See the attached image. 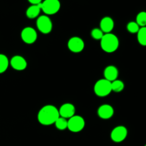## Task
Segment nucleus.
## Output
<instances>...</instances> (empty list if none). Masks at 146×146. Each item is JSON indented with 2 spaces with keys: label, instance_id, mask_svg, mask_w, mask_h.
<instances>
[{
  "label": "nucleus",
  "instance_id": "1",
  "mask_svg": "<svg viewBox=\"0 0 146 146\" xmlns=\"http://www.w3.org/2000/svg\"><path fill=\"white\" fill-rule=\"evenodd\" d=\"M59 113L56 107L52 105H46L42 107L38 113V121L41 125H50L54 124L59 118Z\"/></svg>",
  "mask_w": 146,
  "mask_h": 146
},
{
  "label": "nucleus",
  "instance_id": "2",
  "mask_svg": "<svg viewBox=\"0 0 146 146\" xmlns=\"http://www.w3.org/2000/svg\"><path fill=\"white\" fill-rule=\"evenodd\" d=\"M119 46V40L113 34H104L101 39V47L105 52L113 53L116 51Z\"/></svg>",
  "mask_w": 146,
  "mask_h": 146
},
{
  "label": "nucleus",
  "instance_id": "3",
  "mask_svg": "<svg viewBox=\"0 0 146 146\" xmlns=\"http://www.w3.org/2000/svg\"><path fill=\"white\" fill-rule=\"evenodd\" d=\"M111 91V82L105 78L98 80L94 85V93L99 97L107 96Z\"/></svg>",
  "mask_w": 146,
  "mask_h": 146
},
{
  "label": "nucleus",
  "instance_id": "4",
  "mask_svg": "<svg viewBox=\"0 0 146 146\" xmlns=\"http://www.w3.org/2000/svg\"><path fill=\"white\" fill-rule=\"evenodd\" d=\"M40 7L46 15H53L59 11L61 3L59 0H44L40 4Z\"/></svg>",
  "mask_w": 146,
  "mask_h": 146
},
{
  "label": "nucleus",
  "instance_id": "5",
  "mask_svg": "<svg viewBox=\"0 0 146 146\" xmlns=\"http://www.w3.org/2000/svg\"><path fill=\"white\" fill-rule=\"evenodd\" d=\"M85 127V121L80 115H74L68 120L67 128L71 132L78 133L82 131Z\"/></svg>",
  "mask_w": 146,
  "mask_h": 146
},
{
  "label": "nucleus",
  "instance_id": "6",
  "mask_svg": "<svg viewBox=\"0 0 146 146\" xmlns=\"http://www.w3.org/2000/svg\"><path fill=\"white\" fill-rule=\"evenodd\" d=\"M36 27L42 34H49L53 28L52 21L46 15L40 16L36 20Z\"/></svg>",
  "mask_w": 146,
  "mask_h": 146
},
{
  "label": "nucleus",
  "instance_id": "7",
  "mask_svg": "<svg viewBox=\"0 0 146 146\" xmlns=\"http://www.w3.org/2000/svg\"><path fill=\"white\" fill-rule=\"evenodd\" d=\"M128 135V130L125 126L119 125L112 130L111 133V138L113 142L121 143L126 138Z\"/></svg>",
  "mask_w": 146,
  "mask_h": 146
},
{
  "label": "nucleus",
  "instance_id": "8",
  "mask_svg": "<svg viewBox=\"0 0 146 146\" xmlns=\"http://www.w3.org/2000/svg\"><path fill=\"white\" fill-rule=\"evenodd\" d=\"M21 39L26 44H34L37 39V33L32 27H25L21 32Z\"/></svg>",
  "mask_w": 146,
  "mask_h": 146
},
{
  "label": "nucleus",
  "instance_id": "9",
  "mask_svg": "<svg viewBox=\"0 0 146 146\" xmlns=\"http://www.w3.org/2000/svg\"><path fill=\"white\" fill-rule=\"evenodd\" d=\"M85 44L82 38L78 36H74L68 41V48L71 52L79 53L84 50Z\"/></svg>",
  "mask_w": 146,
  "mask_h": 146
},
{
  "label": "nucleus",
  "instance_id": "10",
  "mask_svg": "<svg viewBox=\"0 0 146 146\" xmlns=\"http://www.w3.org/2000/svg\"><path fill=\"white\" fill-rule=\"evenodd\" d=\"M76 109L75 107L73 104H69V103H66V104H64L60 107L59 110H58V113H59L60 117H62V118H71L72 116H74V114H75Z\"/></svg>",
  "mask_w": 146,
  "mask_h": 146
},
{
  "label": "nucleus",
  "instance_id": "11",
  "mask_svg": "<svg viewBox=\"0 0 146 146\" xmlns=\"http://www.w3.org/2000/svg\"><path fill=\"white\" fill-rule=\"evenodd\" d=\"M10 65L17 71H23L27 66V62L21 56H14L10 60Z\"/></svg>",
  "mask_w": 146,
  "mask_h": 146
},
{
  "label": "nucleus",
  "instance_id": "12",
  "mask_svg": "<svg viewBox=\"0 0 146 146\" xmlns=\"http://www.w3.org/2000/svg\"><path fill=\"white\" fill-rule=\"evenodd\" d=\"M114 114V109L111 105L104 104L98 109V115L101 118L107 120L111 118Z\"/></svg>",
  "mask_w": 146,
  "mask_h": 146
},
{
  "label": "nucleus",
  "instance_id": "13",
  "mask_svg": "<svg viewBox=\"0 0 146 146\" xmlns=\"http://www.w3.org/2000/svg\"><path fill=\"white\" fill-rule=\"evenodd\" d=\"M114 28V21L112 18L105 17L101 19L100 22V29L105 34L111 33Z\"/></svg>",
  "mask_w": 146,
  "mask_h": 146
},
{
  "label": "nucleus",
  "instance_id": "14",
  "mask_svg": "<svg viewBox=\"0 0 146 146\" xmlns=\"http://www.w3.org/2000/svg\"><path fill=\"white\" fill-rule=\"evenodd\" d=\"M104 77L105 79L108 81H112L117 79L118 76V71L117 68L114 66H108L104 70Z\"/></svg>",
  "mask_w": 146,
  "mask_h": 146
},
{
  "label": "nucleus",
  "instance_id": "15",
  "mask_svg": "<svg viewBox=\"0 0 146 146\" xmlns=\"http://www.w3.org/2000/svg\"><path fill=\"white\" fill-rule=\"evenodd\" d=\"M41 11V9L40 4L38 5H31L27 9L26 15L29 19H35L39 15Z\"/></svg>",
  "mask_w": 146,
  "mask_h": 146
},
{
  "label": "nucleus",
  "instance_id": "16",
  "mask_svg": "<svg viewBox=\"0 0 146 146\" xmlns=\"http://www.w3.org/2000/svg\"><path fill=\"white\" fill-rule=\"evenodd\" d=\"M138 41L141 45L146 46V27H141L137 33Z\"/></svg>",
  "mask_w": 146,
  "mask_h": 146
},
{
  "label": "nucleus",
  "instance_id": "17",
  "mask_svg": "<svg viewBox=\"0 0 146 146\" xmlns=\"http://www.w3.org/2000/svg\"><path fill=\"white\" fill-rule=\"evenodd\" d=\"M9 61L7 56L0 54V74H3L8 68Z\"/></svg>",
  "mask_w": 146,
  "mask_h": 146
},
{
  "label": "nucleus",
  "instance_id": "18",
  "mask_svg": "<svg viewBox=\"0 0 146 146\" xmlns=\"http://www.w3.org/2000/svg\"><path fill=\"white\" fill-rule=\"evenodd\" d=\"M124 83L121 80H115V81L111 82V89L112 91H114L115 93L121 92L124 89Z\"/></svg>",
  "mask_w": 146,
  "mask_h": 146
},
{
  "label": "nucleus",
  "instance_id": "19",
  "mask_svg": "<svg viewBox=\"0 0 146 146\" xmlns=\"http://www.w3.org/2000/svg\"><path fill=\"white\" fill-rule=\"evenodd\" d=\"M54 124H55V126L56 127L57 129L60 130V131H64V130L66 129L67 128L68 121H67V119H66V118L59 116V118L56 121Z\"/></svg>",
  "mask_w": 146,
  "mask_h": 146
},
{
  "label": "nucleus",
  "instance_id": "20",
  "mask_svg": "<svg viewBox=\"0 0 146 146\" xmlns=\"http://www.w3.org/2000/svg\"><path fill=\"white\" fill-rule=\"evenodd\" d=\"M140 27H146V11H141L136 17V21Z\"/></svg>",
  "mask_w": 146,
  "mask_h": 146
},
{
  "label": "nucleus",
  "instance_id": "21",
  "mask_svg": "<svg viewBox=\"0 0 146 146\" xmlns=\"http://www.w3.org/2000/svg\"><path fill=\"white\" fill-rule=\"evenodd\" d=\"M140 28L141 27L138 26V24L135 21H130L127 24V30L130 33H131V34H136V33H138Z\"/></svg>",
  "mask_w": 146,
  "mask_h": 146
},
{
  "label": "nucleus",
  "instance_id": "22",
  "mask_svg": "<svg viewBox=\"0 0 146 146\" xmlns=\"http://www.w3.org/2000/svg\"><path fill=\"white\" fill-rule=\"evenodd\" d=\"M104 35V33L100 29L95 28L91 31V36L96 40H101Z\"/></svg>",
  "mask_w": 146,
  "mask_h": 146
},
{
  "label": "nucleus",
  "instance_id": "23",
  "mask_svg": "<svg viewBox=\"0 0 146 146\" xmlns=\"http://www.w3.org/2000/svg\"><path fill=\"white\" fill-rule=\"evenodd\" d=\"M29 2L31 3L32 5H38V4H41L43 1V0H28Z\"/></svg>",
  "mask_w": 146,
  "mask_h": 146
},
{
  "label": "nucleus",
  "instance_id": "24",
  "mask_svg": "<svg viewBox=\"0 0 146 146\" xmlns=\"http://www.w3.org/2000/svg\"><path fill=\"white\" fill-rule=\"evenodd\" d=\"M145 146H146V145H145Z\"/></svg>",
  "mask_w": 146,
  "mask_h": 146
}]
</instances>
